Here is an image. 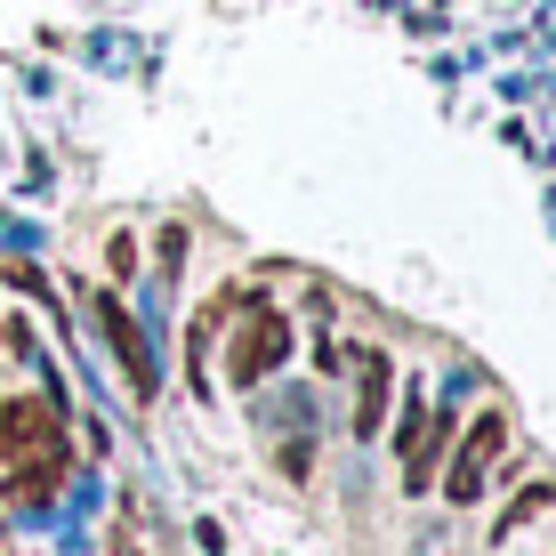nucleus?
<instances>
[{"label": "nucleus", "instance_id": "f257e3e1", "mask_svg": "<svg viewBox=\"0 0 556 556\" xmlns=\"http://www.w3.org/2000/svg\"><path fill=\"white\" fill-rule=\"evenodd\" d=\"M65 444V412L49 404V395H9L0 404V468H16V459Z\"/></svg>", "mask_w": 556, "mask_h": 556}, {"label": "nucleus", "instance_id": "f03ea898", "mask_svg": "<svg viewBox=\"0 0 556 556\" xmlns=\"http://www.w3.org/2000/svg\"><path fill=\"white\" fill-rule=\"evenodd\" d=\"M282 355H291V323H282L275 306H251L242 331H235V355H226V379H235V388H258Z\"/></svg>", "mask_w": 556, "mask_h": 556}, {"label": "nucleus", "instance_id": "7ed1b4c3", "mask_svg": "<svg viewBox=\"0 0 556 556\" xmlns=\"http://www.w3.org/2000/svg\"><path fill=\"white\" fill-rule=\"evenodd\" d=\"M501 444H508V419H501V412H484V419L468 428V444H459L452 476H444V484H452V501H476V484H484V468L501 459Z\"/></svg>", "mask_w": 556, "mask_h": 556}, {"label": "nucleus", "instance_id": "20e7f679", "mask_svg": "<svg viewBox=\"0 0 556 556\" xmlns=\"http://www.w3.org/2000/svg\"><path fill=\"white\" fill-rule=\"evenodd\" d=\"M98 323H105V339H113V355H122V379H129V395H153V355H146V339H138V323H129V306L122 299H98Z\"/></svg>", "mask_w": 556, "mask_h": 556}, {"label": "nucleus", "instance_id": "39448f33", "mask_svg": "<svg viewBox=\"0 0 556 556\" xmlns=\"http://www.w3.org/2000/svg\"><path fill=\"white\" fill-rule=\"evenodd\" d=\"M65 468H73V452H65V444H49V452H33V459H16V468H9V501H49V492L65 484Z\"/></svg>", "mask_w": 556, "mask_h": 556}, {"label": "nucleus", "instance_id": "423d86ee", "mask_svg": "<svg viewBox=\"0 0 556 556\" xmlns=\"http://www.w3.org/2000/svg\"><path fill=\"white\" fill-rule=\"evenodd\" d=\"M388 419V355H363V395H355V435H379Z\"/></svg>", "mask_w": 556, "mask_h": 556}, {"label": "nucleus", "instance_id": "0eeeda50", "mask_svg": "<svg viewBox=\"0 0 556 556\" xmlns=\"http://www.w3.org/2000/svg\"><path fill=\"white\" fill-rule=\"evenodd\" d=\"M105 258H113V282L138 275V242H129V235H113V251H105Z\"/></svg>", "mask_w": 556, "mask_h": 556}, {"label": "nucleus", "instance_id": "6e6552de", "mask_svg": "<svg viewBox=\"0 0 556 556\" xmlns=\"http://www.w3.org/2000/svg\"><path fill=\"white\" fill-rule=\"evenodd\" d=\"M113 556H146L138 541H129V532H113Z\"/></svg>", "mask_w": 556, "mask_h": 556}]
</instances>
